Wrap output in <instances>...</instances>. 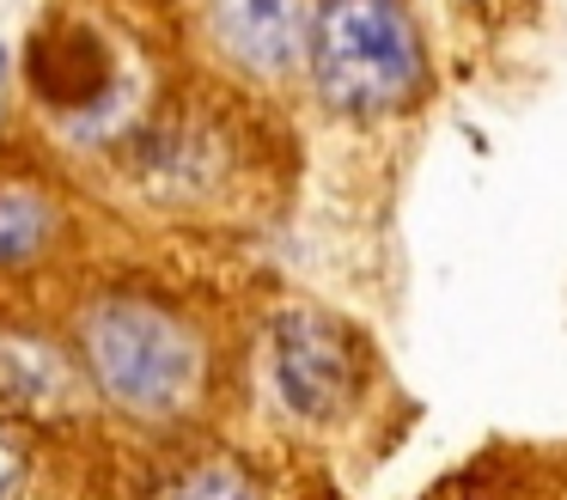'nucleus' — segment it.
<instances>
[{
  "mask_svg": "<svg viewBox=\"0 0 567 500\" xmlns=\"http://www.w3.org/2000/svg\"><path fill=\"white\" fill-rule=\"evenodd\" d=\"M208 19H214V43L245 73H262V80L293 73L311 43V24L299 12V0H214Z\"/></svg>",
  "mask_w": 567,
  "mask_h": 500,
  "instance_id": "4",
  "label": "nucleus"
},
{
  "mask_svg": "<svg viewBox=\"0 0 567 500\" xmlns=\"http://www.w3.org/2000/svg\"><path fill=\"white\" fill-rule=\"evenodd\" d=\"M306 49L318 98L336 116H391L427 80V49L403 0H323Z\"/></svg>",
  "mask_w": 567,
  "mask_h": 500,
  "instance_id": "1",
  "label": "nucleus"
},
{
  "mask_svg": "<svg viewBox=\"0 0 567 500\" xmlns=\"http://www.w3.org/2000/svg\"><path fill=\"white\" fill-rule=\"evenodd\" d=\"M50 202H38L31 190H7L0 195V263H31L50 238Z\"/></svg>",
  "mask_w": 567,
  "mask_h": 500,
  "instance_id": "5",
  "label": "nucleus"
},
{
  "mask_svg": "<svg viewBox=\"0 0 567 500\" xmlns=\"http://www.w3.org/2000/svg\"><path fill=\"white\" fill-rule=\"evenodd\" d=\"M275 385L281 402L306 421H330L354 402L360 385V348L342 317L318 305H287L275 317Z\"/></svg>",
  "mask_w": 567,
  "mask_h": 500,
  "instance_id": "3",
  "label": "nucleus"
},
{
  "mask_svg": "<svg viewBox=\"0 0 567 500\" xmlns=\"http://www.w3.org/2000/svg\"><path fill=\"white\" fill-rule=\"evenodd\" d=\"M86 354L99 385L128 415H172L202 385V341L172 312L141 299L92 305L86 317Z\"/></svg>",
  "mask_w": 567,
  "mask_h": 500,
  "instance_id": "2",
  "label": "nucleus"
},
{
  "mask_svg": "<svg viewBox=\"0 0 567 500\" xmlns=\"http://www.w3.org/2000/svg\"><path fill=\"white\" fill-rule=\"evenodd\" d=\"M0 488H7V451H0Z\"/></svg>",
  "mask_w": 567,
  "mask_h": 500,
  "instance_id": "8",
  "label": "nucleus"
},
{
  "mask_svg": "<svg viewBox=\"0 0 567 500\" xmlns=\"http://www.w3.org/2000/svg\"><path fill=\"white\" fill-rule=\"evenodd\" d=\"M0 80H7V43H0Z\"/></svg>",
  "mask_w": 567,
  "mask_h": 500,
  "instance_id": "7",
  "label": "nucleus"
},
{
  "mask_svg": "<svg viewBox=\"0 0 567 500\" xmlns=\"http://www.w3.org/2000/svg\"><path fill=\"white\" fill-rule=\"evenodd\" d=\"M165 500H262V494H257V482H250L245 470H233V463H208V470H189Z\"/></svg>",
  "mask_w": 567,
  "mask_h": 500,
  "instance_id": "6",
  "label": "nucleus"
}]
</instances>
